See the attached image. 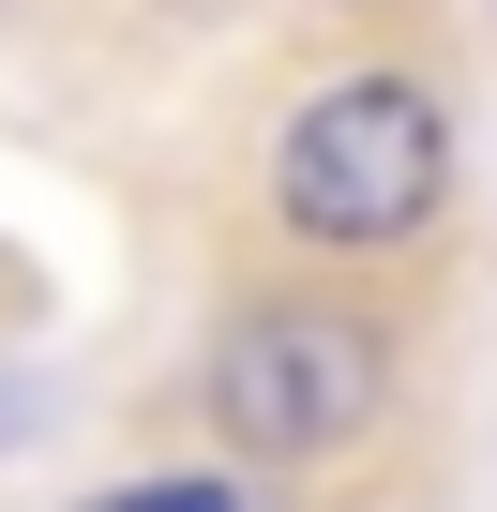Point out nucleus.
<instances>
[{"label": "nucleus", "instance_id": "nucleus-1", "mask_svg": "<svg viewBox=\"0 0 497 512\" xmlns=\"http://www.w3.org/2000/svg\"><path fill=\"white\" fill-rule=\"evenodd\" d=\"M452 196V121L422 76H332L287 136H272V211L302 241H407Z\"/></svg>", "mask_w": 497, "mask_h": 512}, {"label": "nucleus", "instance_id": "nucleus-3", "mask_svg": "<svg viewBox=\"0 0 497 512\" xmlns=\"http://www.w3.org/2000/svg\"><path fill=\"white\" fill-rule=\"evenodd\" d=\"M91 512H241V482L181 467V482H121V497H91Z\"/></svg>", "mask_w": 497, "mask_h": 512}, {"label": "nucleus", "instance_id": "nucleus-2", "mask_svg": "<svg viewBox=\"0 0 497 512\" xmlns=\"http://www.w3.org/2000/svg\"><path fill=\"white\" fill-rule=\"evenodd\" d=\"M377 407H392V347H377V317H347V302H257V317L211 347V422L257 452V467L347 452Z\"/></svg>", "mask_w": 497, "mask_h": 512}, {"label": "nucleus", "instance_id": "nucleus-4", "mask_svg": "<svg viewBox=\"0 0 497 512\" xmlns=\"http://www.w3.org/2000/svg\"><path fill=\"white\" fill-rule=\"evenodd\" d=\"M241 512H272V497H241Z\"/></svg>", "mask_w": 497, "mask_h": 512}]
</instances>
